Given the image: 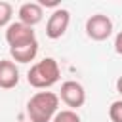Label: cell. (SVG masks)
Here are the masks:
<instances>
[{
  "mask_svg": "<svg viewBox=\"0 0 122 122\" xmlns=\"http://www.w3.org/2000/svg\"><path fill=\"white\" fill-rule=\"evenodd\" d=\"M11 15H13L11 4L0 0V29H2V27H8V25L11 23Z\"/></svg>",
  "mask_w": 122,
  "mask_h": 122,
  "instance_id": "cell-10",
  "label": "cell"
},
{
  "mask_svg": "<svg viewBox=\"0 0 122 122\" xmlns=\"http://www.w3.org/2000/svg\"><path fill=\"white\" fill-rule=\"evenodd\" d=\"M36 53H38V40L27 44V46L11 48V50H10V55H11V59H13L15 63H30V61H34Z\"/></svg>",
  "mask_w": 122,
  "mask_h": 122,
  "instance_id": "cell-9",
  "label": "cell"
},
{
  "mask_svg": "<svg viewBox=\"0 0 122 122\" xmlns=\"http://www.w3.org/2000/svg\"><path fill=\"white\" fill-rule=\"evenodd\" d=\"M38 4H40L42 8H55V10L59 8V2H57V0H48V2H46V0H40Z\"/></svg>",
  "mask_w": 122,
  "mask_h": 122,
  "instance_id": "cell-14",
  "label": "cell"
},
{
  "mask_svg": "<svg viewBox=\"0 0 122 122\" xmlns=\"http://www.w3.org/2000/svg\"><path fill=\"white\" fill-rule=\"evenodd\" d=\"M116 90H118V93L122 95V76H118V80H116Z\"/></svg>",
  "mask_w": 122,
  "mask_h": 122,
  "instance_id": "cell-15",
  "label": "cell"
},
{
  "mask_svg": "<svg viewBox=\"0 0 122 122\" xmlns=\"http://www.w3.org/2000/svg\"><path fill=\"white\" fill-rule=\"evenodd\" d=\"M59 112V95L53 92H36L27 101V116L30 122H51Z\"/></svg>",
  "mask_w": 122,
  "mask_h": 122,
  "instance_id": "cell-1",
  "label": "cell"
},
{
  "mask_svg": "<svg viewBox=\"0 0 122 122\" xmlns=\"http://www.w3.org/2000/svg\"><path fill=\"white\" fill-rule=\"evenodd\" d=\"M114 51L118 53V55H122V30L116 34V38H114Z\"/></svg>",
  "mask_w": 122,
  "mask_h": 122,
  "instance_id": "cell-13",
  "label": "cell"
},
{
  "mask_svg": "<svg viewBox=\"0 0 122 122\" xmlns=\"http://www.w3.org/2000/svg\"><path fill=\"white\" fill-rule=\"evenodd\" d=\"M69 23H71V13H69V10H65V8L53 10L51 15L48 17V23H46V36H48L50 40L61 38V36L67 32Z\"/></svg>",
  "mask_w": 122,
  "mask_h": 122,
  "instance_id": "cell-6",
  "label": "cell"
},
{
  "mask_svg": "<svg viewBox=\"0 0 122 122\" xmlns=\"http://www.w3.org/2000/svg\"><path fill=\"white\" fill-rule=\"evenodd\" d=\"M109 118L112 122H122V99H116L109 107Z\"/></svg>",
  "mask_w": 122,
  "mask_h": 122,
  "instance_id": "cell-12",
  "label": "cell"
},
{
  "mask_svg": "<svg viewBox=\"0 0 122 122\" xmlns=\"http://www.w3.org/2000/svg\"><path fill=\"white\" fill-rule=\"evenodd\" d=\"M86 34L95 40V42H103L112 34V21L109 15L105 13H95L92 17H88L86 21Z\"/></svg>",
  "mask_w": 122,
  "mask_h": 122,
  "instance_id": "cell-4",
  "label": "cell"
},
{
  "mask_svg": "<svg viewBox=\"0 0 122 122\" xmlns=\"http://www.w3.org/2000/svg\"><path fill=\"white\" fill-rule=\"evenodd\" d=\"M61 69L53 57H44L42 61L34 63L27 72V82L36 90H48L59 82Z\"/></svg>",
  "mask_w": 122,
  "mask_h": 122,
  "instance_id": "cell-2",
  "label": "cell"
},
{
  "mask_svg": "<svg viewBox=\"0 0 122 122\" xmlns=\"http://www.w3.org/2000/svg\"><path fill=\"white\" fill-rule=\"evenodd\" d=\"M36 40V34H34V29L29 27V25H23L19 21L15 23H10L6 27V42L11 48H21V46H27L30 42Z\"/></svg>",
  "mask_w": 122,
  "mask_h": 122,
  "instance_id": "cell-3",
  "label": "cell"
},
{
  "mask_svg": "<svg viewBox=\"0 0 122 122\" xmlns=\"http://www.w3.org/2000/svg\"><path fill=\"white\" fill-rule=\"evenodd\" d=\"M17 15H19V23L29 25V27H34V25H38V23L42 21V17H44V8H42L38 2H25V4L19 6Z\"/></svg>",
  "mask_w": 122,
  "mask_h": 122,
  "instance_id": "cell-7",
  "label": "cell"
},
{
  "mask_svg": "<svg viewBox=\"0 0 122 122\" xmlns=\"http://www.w3.org/2000/svg\"><path fill=\"white\" fill-rule=\"evenodd\" d=\"M51 122H80V116L76 114V111H71V109H65V111H59Z\"/></svg>",
  "mask_w": 122,
  "mask_h": 122,
  "instance_id": "cell-11",
  "label": "cell"
},
{
  "mask_svg": "<svg viewBox=\"0 0 122 122\" xmlns=\"http://www.w3.org/2000/svg\"><path fill=\"white\" fill-rule=\"evenodd\" d=\"M59 99L71 107V111H76L80 109L84 103H86V90L80 82L76 80H67L61 84V92H59Z\"/></svg>",
  "mask_w": 122,
  "mask_h": 122,
  "instance_id": "cell-5",
  "label": "cell"
},
{
  "mask_svg": "<svg viewBox=\"0 0 122 122\" xmlns=\"http://www.w3.org/2000/svg\"><path fill=\"white\" fill-rule=\"evenodd\" d=\"M19 84V69L11 59H0V88L11 90Z\"/></svg>",
  "mask_w": 122,
  "mask_h": 122,
  "instance_id": "cell-8",
  "label": "cell"
}]
</instances>
